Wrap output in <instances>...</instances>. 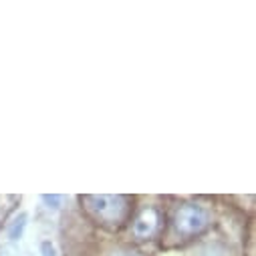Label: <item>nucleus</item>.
Returning a JSON list of instances; mask_svg holds the SVG:
<instances>
[{
  "mask_svg": "<svg viewBox=\"0 0 256 256\" xmlns=\"http://www.w3.org/2000/svg\"><path fill=\"white\" fill-rule=\"evenodd\" d=\"M160 222H162L160 210L154 208V206H148L138 214V218L134 222V234L138 238H150V236H154L158 232Z\"/></svg>",
  "mask_w": 256,
  "mask_h": 256,
  "instance_id": "3",
  "label": "nucleus"
},
{
  "mask_svg": "<svg viewBox=\"0 0 256 256\" xmlns=\"http://www.w3.org/2000/svg\"><path fill=\"white\" fill-rule=\"evenodd\" d=\"M109 256H142V254L134 250H117V252H111Z\"/></svg>",
  "mask_w": 256,
  "mask_h": 256,
  "instance_id": "4",
  "label": "nucleus"
},
{
  "mask_svg": "<svg viewBox=\"0 0 256 256\" xmlns=\"http://www.w3.org/2000/svg\"><path fill=\"white\" fill-rule=\"evenodd\" d=\"M81 202L85 204V210L89 212V216L109 228H119L127 218H130V210H132V198L127 196H83Z\"/></svg>",
  "mask_w": 256,
  "mask_h": 256,
  "instance_id": "1",
  "label": "nucleus"
},
{
  "mask_svg": "<svg viewBox=\"0 0 256 256\" xmlns=\"http://www.w3.org/2000/svg\"><path fill=\"white\" fill-rule=\"evenodd\" d=\"M174 226L182 236H196L210 226V214L198 204H182L174 216Z\"/></svg>",
  "mask_w": 256,
  "mask_h": 256,
  "instance_id": "2",
  "label": "nucleus"
}]
</instances>
